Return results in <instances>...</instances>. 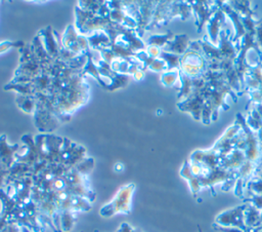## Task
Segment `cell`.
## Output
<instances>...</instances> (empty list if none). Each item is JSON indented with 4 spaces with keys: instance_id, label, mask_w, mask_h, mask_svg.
I'll use <instances>...</instances> for the list:
<instances>
[{
    "instance_id": "cell-5",
    "label": "cell",
    "mask_w": 262,
    "mask_h": 232,
    "mask_svg": "<svg viewBox=\"0 0 262 232\" xmlns=\"http://www.w3.org/2000/svg\"><path fill=\"white\" fill-rule=\"evenodd\" d=\"M23 43L21 42H11V41H4L0 43V53H2L3 51L9 49L10 47H19L21 46Z\"/></svg>"
},
{
    "instance_id": "cell-6",
    "label": "cell",
    "mask_w": 262,
    "mask_h": 232,
    "mask_svg": "<svg viewBox=\"0 0 262 232\" xmlns=\"http://www.w3.org/2000/svg\"><path fill=\"white\" fill-rule=\"evenodd\" d=\"M117 232H138V231H136L135 229H133L129 224L123 223V224L121 225V227L118 229Z\"/></svg>"
},
{
    "instance_id": "cell-4",
    "label": "cell",
    "mask_w": 262,
    "mask_h": 232,
    "mask_svg": "<svg viewBox=\"0 0 262 232\" xmlns=\"http://www.w3.org/2000/svg\"><path fill=\"white\" fill-rule=\"evenodd\" d=\"M60 216V225H61V229L64 232H68L69 230L72 229L73 225H74V221L75 218L73 216V211L70 210H63L62 214L59 215Z\"/></svg>"
},
{
    "instance_id": "cell-2",
    "label": "cell",
    "mask_w": 262,
    "mask_h": 232,
    "mask_svg": "<svg viewBox=\"0 0 262 232\" xmlns=\"http://www.w3.org/2000/svg\"><path fill=\"white\" fill-rule=\"evenodd\" d=\"M5 134H2L0 137V166L8 169L12 167L14 153L16 152L18 145L8 146L5 142Z\"/></svg>"
},
{
    "instance_id": "cell-1",
    "label": "cell",
    "mask_w": 262,
    "mask_h": 232,
    "mask_svg": "<svg viewBox=\"0 0 262 232\" xmlns=\"http://www.w3.org/2000/svg\"><path fill=\"white\" fill-rule=\"evenodd\" d=\"M134 190L135 185L133 183L121 187L115 197L100 208L99 215L104 218H110L116 214H130L131 200Z\"/></svg>"
},
{
    "instance_id": "cell-8",
    "label": "cell",
    "mask_w": 262,
    "mask_h": 232,
    "mask_svg": "<svg viewBox=\"0 0 262 232\" xmlns=\"http://www.w3.org/2000/svg\"><path fill=\"white\" fill-rule=\"evenodd\" d=\"M115 170L116 171H122V170H124V165H123V163H121V162H117L116 164H115Z\"/></svg>"
},
{
    "instance_id": "cell-3",
    "label": "cell",
    "mask_w": 262,
    "mask_h": 232,
    "mask_svg": "<svg viewBox=\"0 0 262 232\" xmlns=\"http://www.w3.org/2000/svg\"><path fill=\"white\" fill-rule=\"evenodd\" d=\"M16 103L26 113H35L36 106H37V100H35L31 95H23L19 94V96L16 99Z\"/></svg>"
},
{
    "instance_id": "cell-7",
    "label": "cell",
    "mask_w": 262,
    "mask_h": 232,
    "mask_svg": "<svg viewBox=\"0 0 262 232\" xmlns=\"http://www.w3.org/2000/svg\"><path fill=\"white\" fill-rule=\"evenodd\" d=\"M8 173H9L8 169H5L2 166H0V189H2V187L4 185V182H5V177Z\"/></svg>"
},
{
    "instance_id": "cell-9",
    "label": "cell",
    "mask_w": 262,
    "mask_h": 232,
    "mask_svg": "<svg viewBox=\"0 0 262 232\" xmlns=\"http://www.w3.org/2000/svg\"><path fill=\"white\" fill-rule=\"evenodd\" d=\"M200 232H201V230H200Z\"/></svg>"
}]
</instances>
